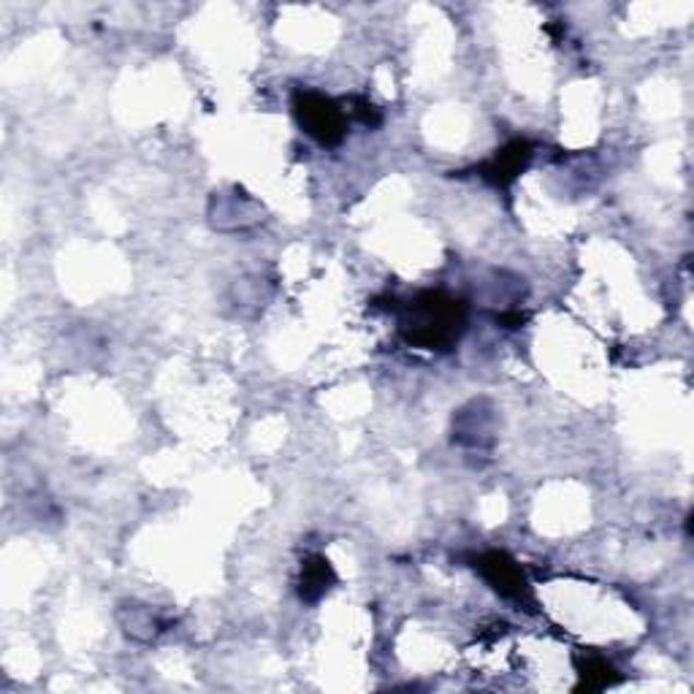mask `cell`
<instances>
[{
    "mask_svg": "<svg viewBox=\"0 0 694 694\" xmlns=\"http://www.w3.org/2000/svg\"><path fill=\"white\" fill-rule=\"evenodd\" d=\"M475 567H478V573L489 581L491 589L500 591L502 597H511V600H520V597H524L526 591L524 575H520L518 564L513 562L507 553L502 551L483 553V557H478Z\"/></svg>",
    "mask_w": 694,
    "mask_h": 694,
    "instance_id": "3",
    "label": "cell"
},
{
    "mask_svg": "<svg viewBox=\"0 0 694 694\" xmlns=\"http://www.w3.org/2000/svg\"><path fill=\"white\" fill-rule=\"evenodd\" d=\"M581 679H584L586 690H606L615 681V670L610 668L606 659L591 657L586 659V665L581 668Z\"/></svg>",
    "mask_w": 694,
    "mask_h": 694,
    "instance_id": "6",
    "label": "cell"
},
{
    "mask_svg": "<svg viewBox=\"0 0 694 694\" xmlns=\"http://www.w3.org/2000/svg\"><path fill=\"white\" fill-rule=\"evenodd\" d=\"M296 117L307 136L315 139L323 147H334L345 136V115L332 98L315 93V89H299L294 100Z\"/></svg>",
    "mask_w": 694,
    "mask_h": 694,
    "instance_id": "2",
    "label": "cell"
},
{
    "mask_svg": "<svg viewBox=\"0 0 694 694\" xmlns=\"http://www.w3.org/2000/svg\"><path fill=\"white\" fill-rule=\"evenodd\" d=\"M531 158V147L526 142H511L507 147H502L489 164L483 166V177L491 179L494 184H507L526 169Z\"/></svg>",
    "mask_w": 694,
    "mask_h": 694,
    "instance_id": "4",
    "label": "cell"
},
{
    "mask_svg": "<svg viewBox=\"0 0 694 694\" xmlns=\"http://www.w3.org/2000/svg\"><path fill=\"white\" fill-rule=\"evenodd\" d=\"M467 326V307L445 294H421L410 307L402 323V332L410 345L423 350H447L458 343Z\"/></svg>",
    "mask_w": 694,
    "mask_h": 694,
    "instance_id": "1",
    "label": "cell"
},
{
    "mask_svg": "<svg viewBox=\"0 0 694 694\" xmlns=\"http://www.w3.org/2000/svg\"><path fill=\"white\" fill-rule=\"evenodd\" d=\"M337 575H334L332 564L323 557H312L301 564V581H299V595L304 602H318L321 597L328 595V589L334 586Z\"/></svg>",
    "mask_w": 694,
    "mask_h": 694,
    "instance_id": "5",
    "label": "cell"
}]
</instances>
